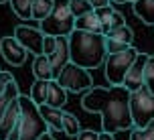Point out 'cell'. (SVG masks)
I'll list each match as a JSON object with an SVG mask.
<instances>
[{"mask_svg":"<svg viewBox=\"0 0 154 140\" xmlns=\"http://www.w3.org/2000/svg\"><path fill=\"white\" fill-rule=\"evenodd\" d=\"M85 112L101 114V132L116 134L130 130V92L122 86L112 87H89L81 100Z\"/></svg>","mask_w":154,"mask_h":140,"instance_id":"6da1fadb","label":"cell"},{"mask_svg":"<svg viewBox=\"0 0 154 140\" xmlns=\"http://www.w3.org/2000/svg\"><path fill=\"white\" fill-rule=\"evenodd\" d=\"M69 43V63L89 71L100 67L106 61V37L103 35H93V33L75 31L67 37Z\"/></svg>","mask_w":154,"mask_h":140,"instance_id":"7a4b0ae2","label":"cell"},{"mask_svg":"<svg viewBox=\"0 0 154 140\" xmlns=\"http://www.w3.org/2000/svg\"><path fill=\"white\" fill-rule=\"evenodd\" d=\"M18 104H20V120H18L16 140H37L49 132L47 124L38 114V108L29 100V95H18Z\"/></svg>","mask_w":154,"mask_h":140,"instance_id":"3957f363","label":"cell"},{"mask_svg":"<svg viewBox=\"0 0 154 140\" xmlns=\"http://www.w3.org/2000/svg\"><path fill=\"white\" fill-rule=\"evenodd\" d=\"M75 18L69 10V0H55L53 2V10L41 23V33L45 37H69L73 33Z\"/></svg>","mask_w":154,"mask_h":140,"instance_id":"277c9868","label":"cell"},{"mask_svg":"<svg viewBox=\"0 0 154 140\" xmlns=\"http://www.w3.org/2000/svg\"><path fill=\"white\" fill-rule=\"evenodd\" d=\"M130 116L136 128H144L154 120V95L144 86L130 93Z\"/></svg>","mask_w":154,"mask_h":140,"instance_id":"5b68a950","label":"cell"},{"mask_svg":"<svg viewBox=\"0 0 154 140\" xmlns=\"http://www.w3.org/2000/svg\"><path fill=\"white\" fill-rule=\"evenodd\" d=\"M138 49L130 47L122 53H114L106 57V79L109 81V86H122L126 71L130 69V65L136 61L138 57Z\"/></svg>","mask_w":154,"mask_h":140,"instance_id":"8992f818","label":"cell"},{"mask_svg":"<svg viewBox=\"0 0 154 140\" xmlns=\"http://www.w3.org/2000/svg\"><path fill=\"white\" fill-rule=\"evenodd\" d=\"M55 81H57L65 92H73V93H79V92H85V89L93 87L89 71L81 69V67L73 65V63H67L61 69V73L57 75Z\"/></svg>","mask_w":154,"mask_h":140,"instance_id":"52a82bcc","label":"cell"},{"mask_svg":"<svg viewBox=\"0 0 154 140\" xmlns=\"http://www.w3.org/2000/svg\"><path fill=\"white\" fill-rule=\"evenodd\" d=\"M14 39L20 43L26 53H32L35 57L37 55H43V39L45 35L41 33L38 26H29V24H18L14 29Z\"/></svg>","mask_w":154,"mask_h":140,"instance_id":"ba28073f","label":"cell"},{"mask_svg":"<svg viewBox=\"0 0 154 140\" xmlns=\"http://www.w3.org/2000/svg\"><path fill=\"white\" fill-rule=\"evenodd\" d=\"M18 120H20V104H18V98H16L8 104L6 112L0 120V140H16Z\"/></svg>","mask_w":154,"mask_h":140,"instance_id":"9c48e42d","label":"cell"},{"mask_svg":"<svg viewBox=\"0 0 154 140\" xmlns=\"http://www.w3.org/2000/svg\"><path fill=\"white\" fill-rule=\"evenodd\" d=\"M146 59H148L146 53H138L136 61L132 63L130 69L126 71V75H124L122 87H126L130 93L144 86V65H146Z\"/></svg>","mask_w":154,"mask_h":140,"instance_id":"30bf717a","label":"cell"},{"mask_svg":"<svg viewBox=\"0 0 154 140\" xmlns=\"http://www.w3.org/2000/svg\"><path fill=\"white\" fill-rule=\"evenodd\" d=\"M0 53L12 67H20L29 57V53L20 47V43L14 37H2L0 39Z\"/></svg>","mask_w":154,"mask_h":140,"instance_id":"8fae6325","label":"cell"},{"mask_svg":"<svg viewBox=\"0 0 154 140\" xmlns=\"http://www.w3.org/2000/svg\"><path fill=\"white\" fill-rule=\"evenodd\" d=\"M47 59L51 63L53 79H57V75L61 73V69L69 63V43H67V37H55V51Z\"/></svg>","mask_w":154,"mask_h":140,"instance_id":"7c38bea8","label":"cell"},{"mask_svg":"<svg viewBox=\"0 0 154 140\" xmlns=\"http://www.w3.org/2000/svg\"><path fill=\"white\" fill-rule=\"evenodd\" d=\"M38 108V114L43 118V122L47 124L49 128V134L51 136H57L59 132H63V110H55V108H49V106H37Z\"/></svg>","mask_w":154,"mask_h":140,"instance_id":"4fadbf2b","label":"cell"},{"mask_svg":"<svg viewBox=\"0 0 154 140\" xmlns=\"http://www.w3.org/2000/svg\"><path fill=\"white\" fill-rule=\"evenodd\" d=\"M65 104H67V92H65L55 79H51V81H49V89H47L45 106L55 108V110H63V108H65Z\"/></svg>","mask_w":154,"mask_h":140,"instance_id":"5bb4252c","label":"cell"},{"mask_svg":"<svg viewBox=\"0 0 154 140\" xmlns=\"http://www.w3.org/2000/svg\"><path fill=\"white\" fill-rule=\"evenodd\" d=\"M75 31H83V33H93V35H103V26L101 23L97 20L95 12H89L85 16H79L75 18Z\"/></svg>","mask_w":154,"mask_h":140,"instance_id":"9a60e30c","label":"cell"},{"mask_svg":"<svg viewBox=\"0 0 154 140\" xmlns=\"http://www.w3.org/2000/svg\"><path fill=\"white\" fill-rule=\"evenodd\" d=\"M132 8H134V14L144 24L154 26V0H136L132 2Z\"/></svg>","mask_w":154,"mask_h":140,"instance_id":"2e32d148","label":"cell"},{"mask_svg":"<svg viewBox=\"0 0 154 140\" xmlns=\"http://www.w3.org/2000/svg\"><path fill=\"white\" fill-rule=\"evenodd\" d=\"M103 37L109 39V41H116V43H122V45H126V47H132V43H134V31H132L128 24L118 26V29H112V31H108Z\"/></svg>","mask_w":154,"mask_h":140,"instance_id":"e0dca14e","label":"cell"},{"mask_svg":"<svg viewBox=\"0 0 154 140\" xmlns=\"http://www.w3.org/2000/svg\"><path fill=\"white\" fill-rule=\"evenodd\" d=\"M32 73L35 77L41 81H51L53 79V71H51V63L45 55H37L35 61H32Z\"/></svg>","mask_w":154,"mask_h":140,"instance_id":"ac0fdd59","label":"cell"},{"mask_svg":"<svg viewBox=\"0 0 154 140\" xmlns=\"http://www.w3.org/2000/svg\"><path fill=\"white\" fill-rule=\"evenodd\" d=\"M53 2L55 0H32V8H31V20L43 23L47 16L53 10Z\"/></svg>","mask_w":154,"mask_h":140,"instance_id":"d6986e66","label":"cell"},{"mask_svg":"<svg viewBox=\"0 0 154 140\" xmlns=\"http://www.w3.org/2000/svg\"><path fill=\"white\" fill-rule=\"evenodd\" d=\"M47 89H49V81H41L35 79V83L31 86V93H29V100L35 106H43L47 101Z\"/></svg>","mask_w":154,"mask_h":140,"instance_id":"ffe728a7","label":"cell"},{"mask_svg":"<svg viewBox=\"0 0 154 140\" xmlns=\"http://www.w3.org/2000/svg\"><path fill=\"white\" fill-rule=\"evenodd\" d=\"M20 95V92H18V86H16V81H12V83H8L6 92L0 95V120H2V116H4V112H6L8 104L12 100H16Z\"/></svg>","mask_w":154,"mask_h":140,"instance_id":"44dd1931","label":"cell"},{"mask_svg":"<svg viewBox=\"0 0 154 140\" xmlns=\"http://www.w3.org/2000/svg\"><path fill=\"white\" fill-rule=\"evenodd\" d=\"M10 6L18 18L23 20H31V8H32V0H10Z\"/></svg>","mask_w":154,"mask_h":140,"instance_id":"7402d4cb","label":"cell"},{"mask_svg":"<svg viewBox=\"0 0 154 140\" xmlns=\"http://www.w3.org/2000/svg\"><path fill=\"white\" fill-rule=\"evenodd\" d=\"M63 132L67 134V136H77V134L81 132L79 120L73 114H69V112H63Z\"/></svg>","mask_w":154,"mask_h":140,"instance_id":"603a6c76","label":"cell"},{"mask_svg":"<svg viewBox=\"0 0 154 140\" xmlns=\"http://www.w3.org/2000/svg\"><path fill=\"white\" fill-rule=\"evenodd\" d=\"M69 10L73 14V18H79V16H85L89 12H93V8L89 6L87 0H69Z\"/></svg>","mask_w":154,"mask_h":140,"instance_id":"cb8c5ba5","label":"cell"},{"mask_svg":"<svg viewBox=\"0 0 154 140\" xmlns=\"http://www.w3.org/2000/svg\"><path fill=\"white\" fill-rule=\"evenodd\" d=\"M144 87L154 95V55H148L144 65Z\"/></svg>","mask_w":154,"mask_h":140,"instance_id":"d4e9b609","label":"cell"},{"mask_svg":"<svg viewBox=\"0 0 154 140\" xmlns=\"http://www.w3.org/2000/svg\"><path fill=\"white\" fill-rule=\"evenodd\" d=\"M114 10L116 8L112 6H103V8H97V10H93L95 12V16H97V20L101 23V26H103V35L109 31V26H112V16H114Z\"/></svg>","mask_w":154,"mask_h":140,"instance_id":"484cf974","label":"cell"},{"mask_svg":"<svg viewBox=\"0 0 154 140\" xmlns=\"http://www.w3.org/2000/svg\"><path fill=\"white\" fill-rule=\"evenodd\" d=\"M130 140H154V120L144 128H136L132 132Z\"/></svg>","mask_w":154,"mask_h":140,"instance_id":"4316f807","label":"cell"},{"mask_svg":"<svg viewBox=\"0 0 154 140\" xmlns=\"http://www.w3.org/2000/svg\"><path fill=\"white\" fill-rule=\"evenodd\" d=\"M14 79H12V73H8V71H0V95L6 92L8 83H12Z\"/></svg>","mask_w":154,"mask_h":140,"instance_id":"83f0119b","label":"cell"},{"mask_svg":"<svg viewBox=\"0 0 154 140\" xmlns=\"http://www.w3.org/2000/svg\"><path fill=\"white\" fill-rule=\"evenodd\" d=\"M53 51H55V37H45L43 39V55L49 57Z\"/></svg>","mask_w":154,"mask_h":140,"instance_id":"f1b7e54d","label":"cell"},{"mask_svg":"<svg viewBox=\"0 0 154 140\" xmlns=\"http://www.w3.org/2000/svg\"><path fill=\"white\" fill-rule=\"evenodd\" d=\"M126 24V18H124L122 12H118V10H114V16H112V26H109V31L112 29H118V26H124Z\"/></svg>","mask_w":154,"mask_h":140,"instance_id":"f546056e","label":"cell"},{"mask_svg":"<svg viewBox=\"0 0 154 140\" xmlns=\"http://www.w3.org/2000/svg\"><path fill=\"white\" fill-rule=\"evenodd\" d=\"M100 132H95V130H81V132L77 134V140H97Z\"/></svg>","mask_w":154,"mask_h":140,"instance_id":"4dcf8cb0","label":"cell"},{"mask_svg":"<svg viewBox=\"0 0 154 140\" xmlns=\"http://www.w3.org/2000/svg\"><path fill=\"white\" fill-rule=\"evenodd\" d=\"M89 2V6L93 10H97V8H103V6H109V0H87Z\"/></svg>","mask_w":154,"mask_h":140,"instance_id":"1f68e13d","label":"cell"},{"mask_svg":"<svg viewBox=\"0 0 154 140\" xmlns=\"http://www.w3.org/2000/svg\"><path fill=\"white\" fill-rule=\"evenodd\" d=\"M97 140H116L114 134H108V132H100V136H97Z\"/></svg>","mask_w":154,"mask_h":140,"instance_id":"d6a6232c","label":"cell"},{"mask_svg":"<svg viewBox=\"0 0 154 140\" xmlns=\"http://www.w3.org/2000/svg\"><path fill=\"white\" fill-rule=\"evenodd\" d=\"M37 140H55V138H53L49 132H47V134H43V136H41V138H37Z\"/></svg>","mask_w":154,"mask_h":140,"instance_id":"836d02e7","label":"cell"},{"mask_svg":"<svg viewBox=\"0 0 154 140\" xmlns=\"http://www.w3.org/2000/svg\"><path fill=\"white\" fill-rule=\"evenodd\" d=\"M116 4H124V2H128V0H114Z\"/></svg>","mask_w":154,"mask_h":140,"instance_id":"e575fe53","label":"cell"},{"mask_svg":"<svg viewBox=\"0 0 154 140\" xmlns=\"http://www.w3.org/2000/svg\"><path fill=\"white\" fill-rule=\"evenodd\" d=\"M4 2H10V0H0V4H4Z\"/></svg>","mask_w":154,"mask_h":140,"instance_id":"d590c367","label":"cell"},{"mask_svg":"<svg viewBox=\"0 0 154 140\" xmlns=\"http://www.w3.org/2000/svg\"><path fill=\"white\" fill-rule=\"evenodd\" d=\"M128 2H136V0H128Z\"/></svg>","mask_w":154,"mask_h":140,"instance_id":"8d00e7d4","label":"cell"},{"mask_svg":"<svg viewBox=\"0 0 154 140\" xmlns=\"http://www.w3.org/2000/svg\"><path fill=\"white\" fill-rule=\"evenodd\" d=\"M0 71H2V69H0Z\"/></svg>","mask_w":154,"mask_h":140,"instance_id":"74e56055","label":"cell"}]
</instances>
